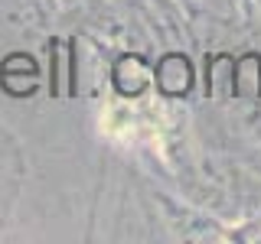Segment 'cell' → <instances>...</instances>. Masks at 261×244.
Returning a JSON list of instances; mask_svg holds the SVG:
<instances>
[{
	"mask_svg": "<svg viewBox=\"0 0 261 244\" xmlns=\"http://www.w3.org/2000/svg\"><path fill=\"white\" fill-rule=\"evenodd\" d=\"M0 85H4V92L13 95V98L33 95L36 85H39V65H36V59L27 55V52L7 55L4 65H0Z\"/></svg>",
	"mask_w": 261,
	"mask_h": 244,
	"instance_id": "obj_3",
	"label": "cell"
},
{
	"mask_svg": "<svg viewBox=\"0 0 261 244\" xmlns=\"http://www.w3.org/2000/svg\"><path fill=\"white\" fill-rule=\"evenodd\" d=\"M232 75H235L232 52L206 55V95L212 101H232Z\"/></svg>",
	"mask_w": 261,
	"mask_h": 244,
	"instance_id": "obj_5",
	"label": "cell"
},
{
	"mask_svg": "<svg viewBox=\"0 0 261 244\" xmlns=\"http://www.w3.org/2000/svg\"><path fill=\"white\" fill-rule=\"evenodd\" d=\"M108 78L121 98H141L153 88V69L141 52H121L111 65Z\"/></svg>",
	"mask_w": 261,
	"mask_h": 244,
	"instance_id": "obj_1",
	"label": "cell"
},
{
	"mask_svg": "<svg viewBox=\"0 0 261 244\" xmlns=\"http://www.w3.org/2000/svg\"><path fill=\"white\" fill-rule=\"evenodd\" d=\"M193 81H196V72H193V62L186 52H167L160 55L157 69H153V88L170 98V101H179L193 92Z\"/></svg>",
	"mask_w": 261,
	"mask_h": 244,
	"instance_id": "obj_2",
	"label": "cell"
},
{
	"mask_svg": "<svg viewBox=\"0 0 261 244\" xmlns=\"http://www.w3.org/2000/svg\"><path fill=\"white\" fill-rule=\"evenodd\" d=\"M232 98H239V101H261V52L235 55Z\"/></svg>",
	"mask_w": 261,
	"mask_h": 244,
	"instance_id": "obj_4",
	"label": "cell"
}]
</instances>
